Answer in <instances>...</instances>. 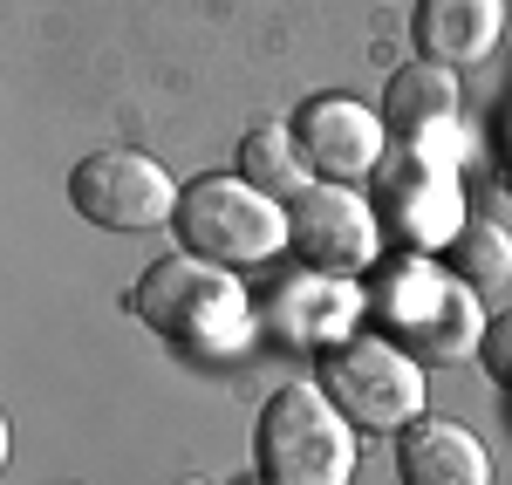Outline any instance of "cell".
<instances>
[{
    "mask_svg": "<svg viewBox=\"0 0 512 485\" xmlns=\"http://www.w3.org/2000/svg\"><path fill=\"white\" fill-rule=\"evenodd\" d=\"M369 315H376V335H390L396 349H410L424 369H458L478 363L485 349V294L458 281L437 253H383L369 274Z\"/></svg>",
    "mask_w": 512,
    "mask_h": 485,
    "instance_id": "cell-2",
    "label": "cell"
},
{
    "mask_svg": "<svg viewBox=\"0 0 512 485\" xmlns=\"http://www.w3.org/2000/svg\"><path fill=\"white\" fill-rule=\"evenodd\" d=\"M294 137H301V158L315 164V178H328V185L376 178V164L390 151V123L355 96H308L294 110Z\"/></svg>",
    "mask_w": 512,
    "mask_h": 485,
    "instance_id": "cell-9",
    "label": "cell"
},
{
    "mask_svg": "<svg viewBox=\"0 0 512 485\" xmlns=\"http://www.w3.org/2000/svg\"><path fill=\"white\" fill-rule=\"evenodd\" d=\"M321 390L335 397V410L349 417L355 431H376V438H396L410 431L424 410H431V376L410 349H396L390 335L362 328L349 342H335L321 356Z\"/></svg>",
    "mask_w": 512,
    "mask_h": 485,
    "instance_id": "cell-6",
    "label": "cell"
},
{
    "mask_svg": "<svg viewBox=\"0 0 512 485\" xmlns=\"http://www.w3.org/2000/svg\"><path fill=\"white\" fill-rule=\"evenodd\" d=\"M478 363H485V376H492V383H499V390L512 397V308H506V315H499L492 328H485V349H478Z\"/></svg>",
    "mask_w": 512,
    "mask_h": 485,
    "instance_id": "cell-16",
    "label": "cell"
},
{
    "mask_svg": "<svg viewBox=\"0 0 512 485\" xmlns=\"http://www.w3.org/2000/svg\"><path fill=\"white\" fill-rule=\"evenodd\" d=\"M239 178L246 185H260L267 199L294 205L308 185H315V164L301 158V137H294V123H274L260 117L246 137H239Z\"/></svg>",
    "mask_w": 512,
    "mask_h": 485,
    "instance_id": "cell-14",
    "label": "cell"
},
{
    "mask_svg": "<svg viewBox=\"0 0 512 485\" xmlns=\"http://www.w3.org/2000/svg\"><path fill=\"white\" fill-rule=\"evenodd\" d=\"M178 199H185V185L151 151H130V144L89 151L69 171V205L103 233H158L178 219Z\"/></svg>",
    "mask_w": 512,
    "mask_h": 485,
    "instance_id": "cell-7",
    "label": "cell"
},
{
    "mask_svg": "<svg viewBox=\"0 0 512 485\" xmlns=\"http://www.w3.org/2000/svg\"><path fill=\"white\" fill-rule=\"evenodd\" d=\"M506 185H512V171H506Z\"/></svg>",
    "mask_w": 512,
    "mask_h": 485,
    "instance_id": "cell-19",
    "label": "cell"
},
{
    "mask_svg": "<svg viewBox=\"0 0 512 485\" xmlns=\"http://www.w3.org/2000/svg\"><path fill=\"white\" fill-rule=\"evenodd\" d=\"M396 479L403 485H492V451L458 417H417L396 431Z\"/></svg>",
    "mask_w": 512,
    "mask_h": 485,
    "instance_id": "cell-11",
    "label": "cell"
},
{
    "mask_svg": "<svg viewBox=\"0 0 512 485\" xmlns=\"http://www.w3.org/2000/svg\"><path fill=\"white\" fill-rule=\"evenodd\" d=\"M130 315L158 335L164 349H178L185 363H239L260 335L253 294L239 287L233 267L198 260V253H164L130 281Z\"/></svg>",
    "mask_w": 512,
    "mask_h": 485,
    "instance_id": "cell-1",
    "label": "cell"
},
{
    "mask_svg": "<svg viewBox=\"0 0 512 485\" xmlns=\"http://www.w3.org/2000/svg\"><path fill=\"white\" fill-rule=\"evenodd\" d=\"M287 233H294L301 267H321V274L362 281V274L383 260V212H376L369 192H355V185L315 178L301 199L287 205Z\"/></svg>",
    "mask_w": 512,
    "mask_h": 485,
    "instance_id": "cell-8",
    "label": "cell"
},
{
    "mask_svg": "<svg viewBox=\"0 0 512 485\" xmlns=\"http://www.w3.org/2000/svg\"><path fill=\"white\" fill-rule=\"evenodd\" d=\"M253 465L267 485H349L362 465L355 424L321 383H280L253 431Z\"/></svg>",
    "mask_w": 512,
    "mask_h": 485,
    "instance_id": "cell-4",
    "label": "cell"
},
{
    "mask_svg": "<svg viewBox=\"0 0 512 485\" xmlns=\"http://www.w3.org/2000/svg\"><path fill=\"white\" fill-rule=\"evenodd\" d=\"M260 485H267V479H260Z\"/></svg>",
    "mask_w": 512,
    "mask_h": 485,
    "instance_id": "cell-20",
    "label": "cell"
},
{
    "mask_svg": "<svg viewBox=\"0 0 512 485\" xmlns=\"http://www.w3.org/2000/svg\"><path fill=\"white\" fill-rule=\"evenodd\" d=\"M492 137H499V164L512 171V89L499 96V110H492Z\"/></svg>",
    "mask_w": 512,
    "mask_h": 485,
    "instance_id": "cell-17",
    "label": "cell"
},
{
    "mask_svg": "<svg viewBox=\"0 0 512 485\" xmlns=\"http://www.w3.org/2000/svg\"><path fill=\"white\" fill-rule=\"evenodd\" d=\"M171 485H205V479H171Z\"/></svg>",
    "mask_w": 512,
    "mask_h": 485,
    "instance_id": "cell-18",
    "label": "cell"
},
{
    "mask_svg": "<svg viewBox=\"0 0 512 485\" xmlns=\"http://www.w3.org/2000/svg\"><path fill=\"white\" fill-rule=\"evenodd\" d=\"M369 185H376V212H383V233H390L396 253H444L472 219L451 130L390 137V151H383Z\"/></svg>",
    "mask_w": 512,
    "mask_h": 485,
    "instance_id": "cell-3",
    "label": "cell"
},
{
    "mask_svg": "<svg viewBox=\"0 0 512 485\" xmlns=\"http://www.w3.org/2000/svg\"><path fill=\"white\" fill-rule=\"evenodd\" d=\"M171 233L185 253L198 260H219V267H267L280 253H294V233H287V205L267 199L260 185H246V178H226V171H205L185 185V199H178V219H171Z\"/></svg>",
    "mask_w": 512,
    "mask_h": 485,
    "instance_id": "cell-5",
    "label": "cell"
},
{
    "mask_svg": "<svg viewBox=\"0 0 512 485\" xmlns=\"http://www.w3.org/2000/svg\"><path fill=\"white\" fill-rule=\"evenodd\" d=\"M362 315H369V287L349 281V274H321V267H301L274 287V308H267V328H274L287 349H308V356H328L335 342L362 335Z\"/></svg>",
    "mask_w": 512,
    "mask_h": 485,
    "instance_id": "cell-10",
    "label": "cell"
},
{
    "mask_svg": "<svg viewBox=\"0 0 512 485\" xmlns=\"http://www.w3.org/2000/svg\"><path fill=\"white\" fill-rule=\"evenodd\" d=\"M444 267L458 274V281L472 287V294H499V287H512V233L499 226V219H465V233L444 246Z\"/></svg>",
    "mask_w": 512,
    "mask_h": 485,
    "instance_id": "cell-15",
    "label": "cell"
},
{
    "mask_svg": "<svg viewBox=\"0 0 512 485\" xmlns=\"http://www.w3.org/2000/svg\"><path fill=\"white\" fill-rule=\"evenodd\" d=\"M410 35H417V55H424V62L472 69V62H485V55L499 48V35H506V0H417Z\"/></svg>",
    "mask_w": 512,
    "mask_h": 485,
    "instance_id": "cell-12",
    "label": "cell"
},
{
    "mask_svg": "<svg viewBox=\"0 0 512 485\" xmlns=\"http://www.w3.org/2000/svg\"><path fill=\"white\" fill-rule=\"evenodd\" d=\"M458 103H465V89H458V69H444V62H403L390 69L383 82V123H390V137H431V130H451L458 123Z\"/></svg>",
    "mask_w": 512,
    "mask_h": 485,
    "instance_id": "cell-13",
    "label": "cell"
}]
</instances>
